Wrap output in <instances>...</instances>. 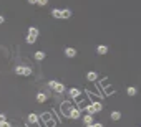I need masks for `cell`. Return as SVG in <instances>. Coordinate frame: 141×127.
<instances>
[{
    "label": "cell",
    "instance_id": "1",
    "mask_svg": "<svg viewBox=\"0 0 141 127\" xmlns=\"http://www.w3.org/2000/svg\"><path fill=\"white\" fill-rule=\"evenodd\" d=\"M48 88L50 89H53L55 93H58V94H62V93H65V86L62 83H58V81H48Z\"/></svg>",
    "mask_w": 141,
    "mask_h": 127
},
{
    "label": "cell",
    "instance_id": "2",
    "mask_svg": "<svg viewBox=\"0 0 141 127\" xmlns=\"http://www.w3.org/2000/svg\"><path fill=\"white\" fill-rule=\"evenodd\" d=\"M100 111H101V104H100V102H93V104H90L87 107V114H90V116H93V114L100 112Z\"/></svg>",
    "mask_w": 141,
    "mask_h": 127
},
{
    "label": "cell",
    "instance_id": "3",
    "mask_svg": "<svg viewBox=\"0 0 141 127\" xmlns=\"http://www.w3.org/2000/svg\"><path fill=\"white\" fill-rule=\"evenodd\" d=\"M15 73L18 76H30V74H32V69H30L28 66H17Z\"/></svg>",
    "mask_w": 141,
    "mask_h": 127
},
{
    "label": "cell",
    "instance_id": "4",
    "mask_svg": "<svg viewBox=\"0 0 141 127\" xmlns=\"http://www.w3.org/2000/svg\"><path fill=\"white\" fill-rule=\"evenodd\" d=\"M65 56L66 58H75L76 56V50H75V48H71V46H66L65 48Z\"/></svg>",
    "mask_w": 141,
    "mask_h": 127
},
{
    "label": "cell",
    "instance_id": "5",
    "mask_svg": "<svg viewBox=\"0 0 141 127\" xmlns=\"http://www.w3.org/2000/svg\"><path fill=\"white\" fill-rule=\"evenodd\" d=\"M87 79L88 81H96L98 79V73L96 71H88L87 73Z\"/></svg>",
    "mask_w": 141,
    "mask_h": 127
},
{
    "label": "cell",
    "instance_id": "6",
    "mask_svg": "<svg viewBox=\"0 0 141 127\" xmlns=\"http://www.w3.org/2000/svg\"><path fill=\"white\" fill-rule=\"evenodd\" d=\"M96 53L98 54H106L108 53V46L106 45H98L96 46Z\"/></svg>",
    "mask_w": 141,
    "mask_h": 127
},
{
    "label": "cell",
    "instance_id": "7",
    "mask_svg": "<svg viewBox=\"0 0 141 127\" xmlns=\"http://www.w3.org/2000/svg\"><path fill=\"white\" fill-rule=\"evenodd\" d=\"M27 120H28L30 124H37V122H38V116H37L35 112H32V114H28V117H27Z\"/></svg>",
    "mask_w": 141,
    "mask_h": 127
},
{
    "label": "cell",
    "instance_id": "8",
    "mask_svg": "<svg viewBox=\"0 0 141 127\" xmlns=\"http://www.w3.org/2000/svg\"><path fill=\"white\" fill-rule=\"evenodd\" d=\"M68 94H70V98H78V96L81 94V91L76 89V88H71V89L68 91Z\"/></svg>",
    "mask_w": 141,
    "mask_h": 127
},
{
    "label": "cell",
    "instance_id": "9",
    "mask_svg": "<svg viewBox=\"0 0 141 127\" xmlns=\"http://www.w3.org/2000/svg\"><path fill=\"white\" fill-rule=\"evenodd\" d=\"M83 122H85V125H91V124H93V116L85 114V116H83Z\"/></svg>",
    "mask_w": 141,
    "mask_h": 127
},
{
    "label": "cell",
    "instance_id": "10",
    "mask_svg": "<svg viewBox=\"0 0 141 127\" xmlns=\"http://www.w3.org/2000/svg\"><path fill=\"white\" fill-rule=\"evenodd\" d=\"M68 117H71V119H78V117H80V111H78V109H70Z\"/></svg>",
    "mask_w": 141,
    "mask_h": 127
},
{
    "label": "cell",
    "instance_id": "11",
    "mask_svg": "<svg viewBox=\"0 0 141 127\" xmlns=\"http://www.w3.org/2000/svg\"><path fill=\"white\" fill-rule=\"evenodd\" d=\"M71 17V10L70 8H63L62 10V20H66V18Z\"/></svg>",
    "mask_w": 141,
    "mask_h": 127
},
{
    "label": "cell",
    "instance_id": "12",
    "mask_svg": "<svg viewBox=\"0 0 141 127\" xmlns=\"http://www.w3.org/2000/svg\"><path fill=\"white\" fill-rule=\"evenodd\" d=\"M28 35H32V36H37V38H38L40 32H38V28H37V27H30V28H28Z\"/></svg>",
    "mask_w": 141,
    "mask_h": 127
},
{
    "label": "cell",
    "instance_id": "13",
    "mask_svg": "<svg viewBox=\"0 0 141 127\" xmlns=\"http://www.w3.org/2000/svg\"><path fill=\"white\" fill-rule=\"evenodd\" d=\"M110 117H111V120H120L121 119V112L120 111H113L111 114H110Z\"/></svg>",
    "mask_w": 141,
    "mask_h": 127
},
{
    "label": "cell",
    "instance_id": "14",
    "mask_svg": "<svg viewBox=\"0 0 141 127\" xmlns=\"http://www.w3.org/2000/svg\"><path fill=\"white\" fill-rule=\"evenodd\" d=\"M52 17H53V18H58V20H62V10L53 8V10H52Z\"/></svg>",
    "mask_w": 141,
    "mask_h": 127
},
{
    "label": "cell",
    "instance_id": "15",
    "mask_svg": "<svg viewBox=\"0 0 141 127\" xmlns=\"http://www.w3.org/2000/svg\"><path fill=\"white\" fill-rule=\"evenodd\" d=\"M45 101H47V94L45 93H38V94H37V102L42 104V102H45Z\"/></svg>",
    "mask_w": 141,
    "mask_h": 127
},
{
    "label": "cell",
    "instance_id": "16",
    "mask_svg": "<svg viewBox=\"0 0 141 127\" xmlns=\"http://www.w3.org/2000/svg\"><path fill=\"white\" fill-rule=\"evenodd\" d=\"M35 59H37V61L45 59V51H35Z\"/></svg>",
    "mask_w": 141,
    "mask_h": 127
},
{
    "label": "cell",
    "instance_id": "17",
    "mask_svg": "<svg viewBox=\"0 0 141 127\" xmlns=\"http://www.w3.org/2000/svg\"><path fill=\"white\" fill-rule=\"evenodd\" d=\"M126 93H128V96H134L138 91H136V88H134V86H128L126 88Z\"/></svg>",
    "mask_w": 141,
    "mask_h": 127
},
{
    "label": "cell",
    "instance_id": "18",
    "mask_svg": "<svg viewBox=\"0 0 141 127\" xmlns=\"http://www.w3.org/2000/svg\"><path fill=\"white\" fill-rule=\"evenodd\" d=\"M25 41L28 45H33L35 41H37V36H32V35H27V38H25Z\"/></svg>",
    "mask_w": 141,
    "mask_h": 127
},
{
    "label": "cell",
    "instance_id": "19",
    "mask_svg": "<svg viewBox=\"0 0 141 127\" xmlns=\"http://www.w3.org/2000/svg\"><path fill=\"white\" fill-rule=\"evenodd\" d=\"M47 3H48V0H37V5H42V7L47 5Z\"/></svg>",
    "mask_w": 141,
    "mask_h": 127
},
{
    "label": "cell",
    "instance_id": "20",
    "mask_svg": "<svg viewBox=\"0 0 141 127\" xmlns=\"http://www.w3.org/2000/svg\"><path fill=\"white\" fill-rule=\"evenodd\" d=\"M0 127H10L7 120H0Z\"/></svg>",
    "mask_w": 141,
    "mask_h": 127
},
{
    "label": "cell",
    "instance_id": "21",
    "mask_svg": "<svg viewBox=\"0 0 141 127\" xmlns=\"http://www.w3.org/2000/svg\"><path fill=\"white\" fill-rule=\"evenodd\" d=\"M93 127H103L101 122H93Z\"/></svg>",
    "mask_w": 141,
    "mask_h": 127
},
{
    "label": "cell",
    "instance_id": "22",
    "mask_svg": "<svg viewBox=\"0 0 141 127\" xmlns=\"http://www.w3.org/2000/svg\"><path fill=\"white\" fill-rule=\"evenodd\" d=\"M28 3H32V5H37V0H27Z\"/></svg>",
    "mask_w": 141,
    "mask_h": 127
},
{
    "label": "cell",
    "instance_id": "23",
    "mask_svg": "<svg viewBox=\"0 0 141 127\" xmlns=\"http://www.w3.org/2000/svg\"><path fill=\"white\" fill-rule=\"evenodd\" d=\"M3 22H5V18H3L2 15H0V25H2V23H3Z\"/></svg>",
    "mask_w": 141,
    "mask_h": 127
},
{
    "label": "cell",
    "instance_id": "24",
    "mask_svg": "<svg viewBox=\"0 0 141 127\" xmlns=\"http://www.w3.org/2000/svg\"><path fill=\"white\" fill-rule=\"evenodd\" d=\"M87 127H93V124H91V125H87Z\"/></svg>",
    "mask_w": 141,
    "mask_h": 127
}]
</instances>
